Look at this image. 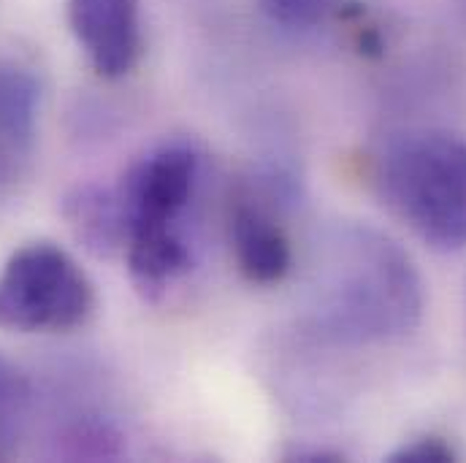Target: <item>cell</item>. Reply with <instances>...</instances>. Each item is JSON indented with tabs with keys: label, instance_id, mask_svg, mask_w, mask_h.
Here are the masks:
<instances>
[{
	"label": "cell",
	"instance_id": "obj_1",
	"mask_svg": "<svg viewBox=\"0 0 466 463\" xmlns=\"http://www.w3.org/2000/svg\"><path fill=\"white\" fill-rule=\"evenodd\" d=\"M312 315L326 337L348 345L404 337L423 317L420 274L388 236L348 226L320 257Z\"/></svg>",
	"mask_w": 466,
	"mask_h": 463
},
{
	"label": "cell",
	"instance_id": "obj_2",
	"mask_svg": "<svg viewBox=\"0 0 466 463\" xmlns=\"http://www.w3.org/2000/svg\"><path fill=\"white\" fill-rule=\"evenodd\" d=\"M201 174L198 152L163 144L130 166L119 185L127 268L147 298L163 296L193 266L187 212Z\"/></svg>",
	"mask_w": 466,
	"mask_h": 463
},
{
	"label": "cell",
	"instance_id": "obj_3",
	"mask_svg": "<svg viewBox=\"0 0 466 463\" xmlns=\"http://www.w3.org/2000/svg\"><path fill=\"white\" fill-rule=\"evenodd\" d=\"M385 204L442 252L466 247V141L451 133H407L377 160Z\"/></svg>",
	"mask_w": 466,
	"mask_h": 463
},
{
	"label": "cell",
	"instance_id": "obj_4",
	"mask_svg": "<svg viewBox=\"0 0 466 463\" xmlns=\"http://www.w3.org/2000/svg\"><path fill=\"white\" fill-rule=\"evenodd\" d=\"M93 309L90 277L49 241L16 249L0 271V328L5 331L63 334L85 326Z\"/></svg>",
	"mask_w": 466,
	"mask_h": 463
},
{
	"label": "cell",
	"instance_id": "obj_5",
	"mask_svg": "<svg viewBox=\"0 0 466 463\" xmlns=\"http://www.w3.org/2000/svg\"><path fill=\"white\" fill-rule=\"evenodd\" d=\"M68 25L104 79L130 74L141 60V0H68Z\"/></svg>",
	"mask_w": 466,
	"mask_h": 463
},
{
	"label": "cell",
	"instance_id": "obj_6",
	"mask_svg": "<svg viewBox=\"0 0 466 463\" xmlns=\"http://www.w3.org/2000/svg\"><path fill=\"white\" fill-rule=\"evenodd\" d=\"M41 85L19 63H0V196L25 176L35 146Z\"/></svg>",
	"mask_w": 466,
	"mask_h": 463
},
{
	"label": "cell",
	"instance_id": "obj_7",
	"mask_svg": "<svg viewBox=\"0 0 466 463\" xmlns=\"http://www.w3.org/2000/svg\"><path fill=\"white\" fill-rule=\"evenodd\" d=\"M231 247L236 266L252 285L282 282L293 266L290 238L279 220L255 198H236L231 206Z\"/></svg>",
	"mask_w": 466,
	"mask_h": 463
},
{
	"label": "cell",
	"instance_id": "obj_8",
	"mask_svg": "<svg viewBox=\"0 0 466 463\" xmlns=\"http://www.w3.org/2000/svg\"><path fill=\"white\" fill-rule=\"evenodd\" d=\"M63 215L74 236L96 255H112L125 247V220L116 190L79 185L66 196Z\"/></svg>",
	"mask_w": 466,
	"mask_h": 463
},
{
	"label": "cell",
	"instance_id": "obj_9",
	"mask_svg": "<svg viewBox=\"0 0 466 463\" xmlns=\"http://www.w3.org/2000/svg\"><path fill=\"white\" fill-rule=\"evenodd\" d=\"M122 434L96 415L71 420L55 439V456L66 461H112L122 456Z\"/></svg>",
	"mask_w": 466,
	"mask_h": 463
},
{
	"label": "cell",
	"instance_id": "obj_10",
	"mask_svg": "<svg viewBox=\"0 0 466 463\" xmlns=\"http://www.w3.org/2000/svg\"><path fill=\"white\" fill-rule=\"evenodd\" d=\"M33 390L27 377L0 352V453L8 456L25 428Z\"/></svg>",
	"mask_w": 466,
	"mask_h": 463
},
{
	"label": "cell",
	"instance_id": "obj_11",
	"mask_svg": "<svg viewBox=\"0 0 466 463\" xmlns=\"http://www.w3.org/2000/svg\"><path fill=\"white\" fill-rule=\"evenodd\" d=\"M260 11L285 27H312L323 11L329 0H258Z\"/></svg>",
	"mask_w": 466,
	"mask_h": 463
},
{
	"label": "cell",
	"instance_id": "obj_12",
	"mask_svg": "<svg viewBox=\"0 0 466 463\" xmlns=\"http://www.w3.org/2000/svg\"><path fill=\"white\" fill-rule=\"evenodd\" d=\"M390 463H456V448L442 437H420L388 456Z\"/></svg>",
	"mask_w": 466,
	"mask_h": 463
},
{
	"label": "cell",
	"instance_id": "obj_13",
	"mask_svg": "<svg viewBox=\"0 0 466 463\" xmlns=\"http://www.w3.org/2000/svg\"><path fill=\"white\" fill-rule=\"evenodd\" d=\"M290 461L339 463V461H345V456H342V453H331V450H299L296 456H290Z\"/></svg>",
	"mask_w": 466,
	"mask_h": 463
}]
</instances>
